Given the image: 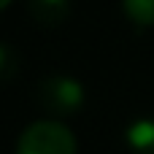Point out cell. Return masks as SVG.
I'll return each mask as SVG.
<instances>
[{"label": "cell", "mask_w": 154, "mask_h": 154, "mask_svg": "<svg viewBox=\"0 0 154 154\" xmlns=\"http://www.w3.org/2000/svg\"><path fill=\"white\" fill-rule=\"evenodd\" d=\"M127 146L135 154H154V119H138L125 133Z\"/></svg>", "instance_id": "obj_4"}, {"label": "cell", "mask_w": 154, "mask_h": 154, "mask_svg": "<svg viewBox=\"0 0 154 154\" xmlns=\"http://www.w3.org/2000/svg\"><path fill=\"white\" fill-rule=\"evenodd\" d=\"M122 8L135 24L143 27L154 24V0H122Z\"/></svg>", "instance_id": "obj_5"}, {"label": "cell", "mask_w": 154, "mask_h": 154, "mask_svg": "<svg viewBox=\"0 0 154 154\" xmlns=\"http://www.w3.org/2000/svg\"><path fill=\"white\" fill-rule=\"evenodd\" d=\"M38 103L54 116L76 114L84 103V87L70 76H51L38 84Z\"/></svg>", "instance_id": "obj_2"}, {"label": "cell", "mask_w": 154, "mask_h": 154, "mask_svg": "<svg viewBox=\"0 0 154 154\" xmlns=\"http://www.w3.org/2000/svg\"><path fill=\"white\" fill-rule=\"evenodd\" d=\"M16 154H76V138L65 125L41 119L19 135Z\"/></svg>", "instance_id": "obj_1"}, {"label": "cell", "mask_w": 154, "mask_h": 154, "mask_svg": "<svg viewBox=\"0 0 154 154\" xmlns=\"http://www.w3.org/2000/svg\"><path fill=\"white\" fill-rule=\"evenodd\" d=\"M0 5H3V8H8V5H11V0H0Z\"/></svg>", "instance_id": "obj_6"}, {"label": "cell", "mask_w": 154, "mask_h": 154, "mask_svg": "<svg viewBox=\"0 0 154 154\" xmlns=\"http://www.w3.org/2000/svg\"><path fill=\"white\" fill-rule=\"evenodd\" d=\"M68 11H70V0H30V14L43 27H54L65 22Z\"/></svg>", "instance_id": "obj_3"}]
</instances>
